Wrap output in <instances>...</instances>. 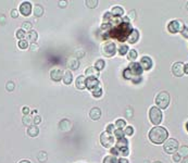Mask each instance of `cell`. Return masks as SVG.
<instances>
[{"mask_svg": "<svg viewBox=\"0 0 188 163\" xmlns=\"http://www.w3.org/2000/svg\"><path fill=\"white\" fill-rule=\"evenodd\" d=\"M169 136L168 131L165 130L162 126H155L152 127L149 132V139L151 142L156 144V145H160L166 140Z\"/></svg>", "mask_w": 188, "mask_h": 163, "instance_id": "1", "label": "cell"}, {"mask_svg": "<svg viewBox=\"0 0 188 163\" xmlns=\"http://www.w3.org/2000/svg\"><path fill=\"white\" fill-rule=\"evenodd\" d=\"M142 69L140 64L137 62H132L126 70L124 71V77L126 80H133V76H140L142 73Z\"/></svg>", "mask_w": 188, "mask_h": 163, "instance_id": "2", "label": "cell"}, {"mask_svg": "<svg viewBox=\"0 0 188 163\" xmlns=\"http://www.w3.org/2000/svg\"><path fill=\"white\" fill-rule=\"evenodd\" d=\"M170 95H169L168 91H160L159 93L156 97V104L157 107L161 110V109H166L170 104Z\"/></svg>", "mask_w": 188, "mask_h": 163, "instance_id": "3", "label": "cell"}, {"mask_svg": "<svg viewBox=\"0 0 188 163\" xmlns=\"http://www.w3.org/2000/svg\"><path fill=\"white\" fill-rule=\"evenodd\" d=\"M163 115H162V111L160 110L158 107H151L149 110V120L152 124L158 126V125L162 122Z\"/></svg>", "mask_w": 188, "mask_h": 163, "instance_id": "4", "label": "cell"}, {"mask_svg": "<svg viewBox=\"0 0 188 163\" xmlns=\"http://www.w3.org/2000/svg\"><path fill=\"white\" fill-rule=\"evenodd\" d=\"M101 52L104 57H113L116 52V46L113 42H106L101 46Z\"/></svg>", "mask_w": 188, "mask_h": 163, "instance_id": "5", "label": "cell"}, {"mask_svg": "<svg viewBox=\"0 0 188 163\" xmlns=\"http://www.w3.org/2000/svg\"><path fill=\"white\" fill-rule=\"evenodd\" d=\"M163 149L169 155H174L178 150V141L176 139H174V138H170L166 141H164Z\"/></svg>", "mask_w": 188, "mask_h": 163, "instance_id": "6", "label": "cell"}, {"mask_svg": "<svg viewBox=\"0 0 188 163\" xmlns=\"http://www.w3.org/2000/svg\"><path fill=\"white\" fill-rule=\"evenodd\" d=\"M100 142L104 148H112L114 144V136L113 134H110L108 132H102L100 135Z\"/></svg>", "mask_w": 188, "mask_h": 163, "instance_id": "7", "label": "cell"}, {"mask_svg": "<svg viewBox=\"0 0 188 163\" xmlns=\"http://www.w3.org/2000/svg\"><path fill=\"white\" fill-rule=\"evenodd\" d=\"M185 27L184 23L179 20H173L170 23L168 24V31L172 34H176V33H182L183 29Z\"/></svg>", "mask_w": 188, "mask_h": 163, "instance_id": "8", "label": "cell"}, {"mask_svg": "<svg viewBox=\"0 0 188 163\" xmlns=\"http://www.w3.org/2000/svg\"><path fill=\"white\" fill-rule=\"evenodd\" d=\"M172 73L176 77H182L184 75V64L182 62H175L172 65Z\"/></svg>", "mask_w": 188, "mask_h": 163, "instance_id": "9", "label": "cell"}, {"mask_svg": "<svg viewBox=\"0 0 188 163\" xmlns=\"http://www.w3.org/2000/svg\"><path fill=\"white\" fill-rule=\"evenodd\" d=\"M20 13L24 16H29L32 13V3L29 1H24L20 5Z\"/></svg>", "mask_w": 188, "mask_h": 163, "instance_id": "10", "label": "cell"}, {"mask_svg": "<svg viewBox=\"0 0 188 163\" xmlns=\"http://www.w3.org/2000/svg\"><path fill=\"white\" fill-rule=\"evenodd\" d=\"M140 66H142V70L145 71H149L150 69L152 67V60L150 57H148V56H145V57L142 58V60H140Z\"/></svg>", "mask_w": 188, "mask_h": 163, "instance_id": "11", "label": "cell"}, {"mask_svg": "<svg viewBox=\"0 0 188 163\" xmlns=\"http://www.w3.org/2000/svg\"><path fill=\"white\" fill-rule=\"evenodd\" d=\"M97 87H99L98 78H95V77H87L86 78V88H88L89 90H94V89Z\"/></svg>", "mask_w": 188, "mask_h": 163, "instance_id": "12", "label": "cell"}, {"mask_svg": "<svg viewBox=\"0 0 188 163\" xmlns=\"http://www.w3.org/2000/svg\"><path fill=\"white\" fill-rule=\"evenodd\" d=\"M50 77H51V80L53 82H59L63 77V72L60 69H53L50 72Z\"/></svg>", "mask_w": 188, "mask_h": 163, "instance_id": "13", "label": "cell"}, {"mask_svg": "<svg viewBox=\"0 0 188 163\" xmlns=\"http://www.w3.org/2000/svg\"><path fill=\"white\" fill-rule=\"evenodd\" d=\"M126 39L129 44H136L139 39V32L137 29H132L131 34H129Z\"/></svg>", "mask_w": 188, "mask_h": 163, "instance_id": "14", "label": "cell"}, {"mask_svg": "<svg viewBox=\"0 0 188 163\" xmlns=\"http://www.w3.org/2000/svg\"><path fill=\"white\" fill-rule=\"evenodd\" d=\"M75 86H76V88L80 89V90L85 89L86 88V77L84 75L78 76V77L76 78V80H75Z\"/></svg>", "mask_w": 188, "mask_h": 163, "instance_id": "15", "label": "cell"}, {"mask_svg": "<svg viewBox=\"0 0 188 163\" xmlns=\"http://www.w3.org/2000/svg\"><path fill=\"white\" fill-rule=\"evenodd\" d=\"M89 117L93 121H98L101 117V110L97 107H95L89 111Z\"/></svg>", "mask_w": 188, "mask_h": 163, "instance_id": "16", "label": "cell"}, {"mask_svg": "<svg viewBox=\"0 0 188 163\" xmlns=\"http://www.w3.org/2000/svg\"><path fill=\"white\" fill-rule=\"evenodd\" d=\"M115 147L118 148V149H119L120 151L124 150V149H127V148H128V140H127L125 137L121 138V139H118Z\"/></svg>", "mask_w": 188, "mask_h": 163, "instance_id": "17", "label": "cell"}, {"mask_svg": "<svg viewBox=\"0 0 188 163\" xmlns=\"http://www.w3.org/2000/svg\"><path fill=\"white\" fill-rule=\"evenodd\" d=\"M85 74H86V76H88V77L97 78L99 76V71L97 70L95 66H89L87 70L85 71Z\"/></svg>", "mask_w": 188, "mask_h": 163, "instance_id": "18", "label": "cell"}, {"mask_svg": "<svg viewBox=\"0 0 188 163\" xmlns=\"http://www.w3.org/2000/svg\"><path fill=\"white\" fill-rule=\"evenodd\" d=\"M62 80L65 85H70V84L73 82V75L71 71H65L63 72V77H62Z\"/></svg>", "mask_w": 188, "mask_h": 163, "instance_id": "19", "label": "cell"}, {"mask_svg": "<svg viewBox=\"0 0 188 163\" xmlns=\"http://www.w3.org/2000/svg\"><path fill=\"white\" fill-rule=\"evenodd\" d=\"M38 134H39V128L36 125H32V126H29L27 128V135H29V137H36V136H38Z\"/></svg>", "mask_w": 188, "mask_h": 163, "instance_id": "20", "label": "cell"}, {"mask_svg": "<svg viewBox=\"0 0 188 163\" xmlns=\"http://www.w3.org/2000/svg\"><path fill=\"white\" fill-rule=\"evenodd\" d=\"M67 65L70 66L71 70H77L80 67V63H78V60L76 58H70L67 60Z\"/></svg>", "mask_w": 188, "mask_h": 163, "instance_id": "21", "label": "cell"}, {"mask_svg": "<svg viewBox=\"0 0 188 163\" xmlns=\"http://www.w3.org/2000/svg\"><path fill=\"white\" fill-rule=\"evenodd\" d=\"M111 14L115 18H120L124 14V9L122 7H119V5H116V7H113L112 10H111Z\"/></svg>", "mask_w": 188, "mask_h": 163, "instance_id": "22", "label": "cell"}, {"mask_svg": "<svg viewBox=\"0 0 188 163\" xmlns=\"http://www.w3.org/2000/svg\"><path fill=\"white\" fill-rule=\"evenodd\" d=\"M26 38L29 39L32 44H35L36 40L38 39V34H37V32H35V31L32 29L31 32H29V33L26 34Z\"/></svg>", "mask_w": 188, "mask_h": 163, "instance_id": "23", "label": "cell"}, {"mask_svg": "<svg viewBox=\"0 0 188 163\" xmlns=\"http://www.w3.org/2000/svg\"><path fill=\"white\" fill-rule=\"evenodd\" d=\"M34 14H35V16H37V18L41 16L44 14V8H43L40 5H35V7H34Z\"/></svg>", "mask_w": 188, "mask_h": 163, "instance_id": "24", "label": "cell"}, {"mask_svg": "<svg viewBox=\"0 0 188 163\" xmlns=\"http://www.w3.org/2000/svg\"><path fill=\"white\" fill-rule=\"evenodd\" d=\"M137 57H138V52H137L136 50L135 49L128 50V52H127V59H128L129 61H135V60L137 59Z\"/></svg>", "mask_w": 188, "mask_h": 163, "instance_id": "25", "label": "cell"}, {"mask_svg": "<svg viewBox=\"0 0 188 163\" xmlns=\"http://www.w3.org/2000/svg\"><path fill=\"white\" fill-rule=\"evenodd\" d=\"M104 66H106V62H104V60L103 59H98L97 61H96L95 67L98 71H102L103 69H104Z\"/></svg>", "mask_w": 188, "mask_h": 163, "instance_id": "26", "label": "cell"}, {"mask_svg": "<svg viewBox=\"0 0 188 163\" xmlns=\"http://www.w3.org/2000/svg\"><path fill=\"white\" fill-rule=\"evenodd\" d=\"M178 155L180 157H184V158H187L188 157V146H182V147L178 149Z\"/></svg>", "mask_w": 188, "mask_h": 163, "instance_id": "27", "label": "cell"}, {"mask_svg": "<svg viewBox=\"0 0 188 163\" xmlns=\"http://www.w3.org/2000/svg\"><path fill=\"white\" fill-rule=\"evenodd\" d=\"M114 126H115L118 130H123V128L126 127V122L122 119H119L115 121V125H114Z\"/></svg>", "mask_w": 188, "mask_h": 163, "instance_id": "28", "label": "cell"}, {"mask_svg": "<svg viewBox=\"0 0 188 163\" xmlns=\"http://www.w3.org/2000/svg\"><path fill=\"white\" fill-rule=\"evenodd\" d=\"M37 159H38L39 162H46L47 159H48V155H47L46 151H40V152L37 155Z\"/></svg>", "mask_w": 188, "mask_h": 163, "instance_id": "29", "label": "cell"}, {"mask_svg": "<svg viewBox=\"0 0 188 163\" xmlns=\"http://www.w3.org/2000/svg\"><path fill=\"white\" fill-rule=\"evenodd\" d=\"M113 136L116 138V139H121V138H124V137H125V135H124V131L115 128V131L113 132Z\"/></svg>", "mask_w": 188, "mask_h": 163, "instance_id": "30", "label": "cell"}, {"mask_svg": "<svg viewBox=\"0 0 188 163\" xmlns=\"http://www.w3.org/2000/svg\"><path fill=\"white\" fill-rule=\"evenodd\" d=\"M91 93H93L94 97H96V98H99V97L102 96V88L99 86V87L95 88L94 90H91Z\"/></svg>", "mask_w": 188, "mask_h": 163, "instance_id": "31", "label": "cell"}, {"mask_svg": "<svg viewBox=\"0 0 188 163\" xmlns=\"http://www.w3.org/2000/svg\"><path fill=\"white\" fill-rule=\"evenodd\" d=\"M103 163H118V159L113 155H107L103 159Z\"/></svg>", "mask_w": 188, "mask_h": 163, "instance_id": "32", "label": "cell"}, {"mask_svg": "<svg viewBox=\"0 0 188 163\" xmlns=\"http://www.w3.org/2000/svg\"><path fill=\"white\" fill-rule=\"evenodd\" d=\"M15 36H16V38L20 39V40H23V39L26 37V34L22 29H19L18 31H16V33H15Z\"/></svg>", "mask_w": 188, "mask_h": 163, "instance_id": "33", "label": "cell"}, {"mask_svg": "<svg viewBox=\"0 0 188 163\" xmlns=\"http://www.w3.org/2000/svg\"><path fill=\"white\" fill-rule=\"evenodd\" d=\"M32 23L29 21H25L23 22V24H22V29H23L24 32H31L32 31Z\"/></svg>", "mask_w": 188, "mask_h": 163, "instance_id": "34", "label": "cell"}, {"mask_svg": "<svg viewBox=\"0 0 188 163\" xmlns=\"http://www.w3.org/2000/svg\"><path fill=\"white\" fill-rule=\"evenodd\" d=\"M127 52H128V46L127 45H122V46L119 47V53L121 56H125V54H127Z\"/></svg>", "mask_w": 188, "mask_h": 163, "instance_id": "35", "label": "cell"}, {"mask_svg": "<svg viewBox=\"0 0 188 163\" xmlns=\"http://www.w3.org/2000/svg\"><path fill=\"white\" fill-rule=\"evenodd\" d=\"M86 5L90 9H95L98 5V1L97 0H86Z\"/></svg>", "mask_w": 188, "mask_h": 163, "instance_id": "36", "label": "cell"}, {"mask_svg": "<svg viewBox=\"0 0 188 163\" xmlns=\"http://www.w3.org/2000/svg\"><path fill=\"white\" fill-rule=\"evenodd\" d=\"M22 122H23V124L26 125V126H32V122H33V119H32L31 117H29V115H25V117H23V120H22Z\"/></svg>", "mask_w": 188, "mask_h": 163, "instance_id": "37", "label": "cell"}, {"mask_svg": "<svg viewBox=\"0 0 188 163\" xmlns=\"http://www.w3.org/2000/svg\"><path fill=\"white\" fill-rule=\"evenodd\" d=\"M19 47H20V49H22V50L27 49V47H29V42H27V40H25V39L20 40V42H19Z\"/></svg>", "mask_w": 188, "mask_h": 163, "instance_id": "38", "label": "cell"}, {"mask_svg": "<svg viewBox=\"0 0 188 163\" xmlns=\"http://www.w3.org/2000/svg\"><path fill=\"white\" fill-rule=\"evenodd\" d=\"M134 134V128L132 126H126L125 130H124V135H127V136H132Z\"/></svg>", "mask_w": 188, "mask_h": 163, "instance_id": "39", "label": "cell"}, {"mask_svg": "<svg viewBox=\"0 0 188 163\" xmlns=\"http://www.w3.org/2000/svg\"><path fill=\"white\" fill-rule=\"evenodd\" d=\"M14 87H15V85H14V83H13L12 80L8 82V83H7V85H5V89H7L8 91H13V90H14Z\"/></svg>", "mask_w": 188, "mask_h": 163, "instance_id": "40", "label": "cell"}, {"mask_svg": "<svg viewBox=\"0 0 188 163\" xmlns=\"http://www.w3.org/2000/svg\"><path fill=\"white\" fill-rule=\"evenodd\" d=\"M114 131H115V126H114L113 124H108V125H107V130H106V132L110 133V134H113Z\"/></svg>", "mask_w": 188, "mask_h": 163, "instance_id": "41", "label": "cell"}, {"mask_svg": "<svg viewBox=\"0 0 188 163\" xmlns=\"http://www.w3.org/2000/svg\"><path fill=\"white\" fill-rule=\"evenodd\" d=\"M120 155V150L118 149L116 147H112L111 148V155H113V157H115V155Z\"/></svg>", "mask_w": 188, "mask_h": 163, "instance_id": "42", "label": "cell"}, {"mask_svg": "<svg viewBox=\"0 0 188 163\" xmlns=\"http://www.w3.org/2000/svg\"><path fill=\"white\" fill-rule=\"evenodd\" d=\"M127 18L129 19V21H134L136 19V13H135V10H132L131 12L128 13V16Z\"/></svg>", "mask_w": 188, "mask_h": 163, "instance_id": "43", "label": "cell"}, {"mask_svg": "<svg viewBox=\"0 0 188 163\" xmlns=\"http://www.w3.org/2000/svg\"><path fill=\"white\" fill-rule=\"evenodd\" d=\"M33 122H34V125H38L39 123L41 122V117H39V115H35V117H33Z\"/></svg>", "mask_w": 188, "mask_h": 163, "instance_id": "44", "label": "cell"}, {"mask_svg": "<svg viewBox=\"0 0 188 163\" xmlns=\"http://www.w3.org/2000/svg\"><path fill=\"white\" fill-rule=\"evenodd\" d=\"M180 159H182V157H180L178 153H174V155H173V161L175 163H178L180 161Z\"/></svg>", "mask_w": 188, "mask_h": 163, "instance_id": "45", "label": "cell"}, {"mask_svg": "<svg viewBox=\"0 0 188 163\" xmlns=\"http://www.w3.org/2000/svg\"><path fill=\"white\" fill-rule=\"evenodd\" d=\"M11 16H12L13 19H16L19 16V11L16 10V9H13V10H11Z\"/></svg>", "mask_w": 188, "mask_h": 163, "instance_id": "46", "label": "cell"}, {"mask_svg": "<svg viewBox=\"0 0 188 163\" xmlns=\"http://www.w3.org/2000/svg\"><path fill=\"white\" fill-rule=\"evenodd\" d=\"M182 35H183V37H185V38H188V27L187 26H185L183 29V31H182Z\"/></svg>", "mask_w": 188, "mask_h": 163, "instance_id": "47", "label": "cell"}, {"mask_svg": "<svg viewBox=\"0 0 188 163\" xmlns=\"http://www.w3.org/2000/svg\"><path fill=\"white\" fill-rule=\"evenodd\" d=\"M22 112H23L24 115H29V112H31V110H29V107H23V109H22Z\"/></svg>", "mask_w": 188, "mask_h": 163, "instance_id": "48", "label": "cell"}, {"mask_svg": "<svg viewBox=\"0 0 188 163\" xmlns=\"http://www.w3.org/2000/svg\"><path fill=\"white\" fill-rule=\"evenodd\" d=\"M59 5L61 7V8H65V7L67 5V1H60Z\"/></svg>", "mask_w": 188, "mask_h": 163, "instance_id": "49", "label": "cell"}, {"mask_svg": "<svg viewBox=\"0 0 188 163\" xmlns=\"http://www.w3.org/2000/svg\"><path fill=\"white\" fill-rule=\"evenodd\" d=\"M118 163H129V162H128V160H127V159L121 158V159H119V160H118Z\"/></svg>", "mask_w": 188, "mask_h": 163, "instance_id": "50", "label": "cell"}, {"mask_svg": "<svg viewBox=\"0 0 188 163\" xmlns=\"http://www.w3.org/2000/svg\"><path fill=\"white\" fill-rule=\"evenodd\" d=\"M37 49H38V46H37L36 44H32L31 45V50H33V51H36Z\"/></svg>", "mask_w": 188, "mask_h": 163, "instance_id": "51", "label": "cell"}, {"mask_svg": "<svg viewBox=\"0 0 188 163\" xmlns=\"http://www.w3.org/2000/svg\"><path fill=\"white\" fill-rule=\"evenodd\" d=\"M184 74H188V63L184 64Z\"/></svg>", "mask_w": 188, "mask_h": 163, "instance_id": "52", "label": "cell"}, {"mask_svg": "<svg viewBox=\"0 0 188 163\" xmlns=\"http://www.w3.org/2000/svg\"><path fill=\"white\" fill-rule=\"evenodd\" d=\"M19 163H32L31 161H29V160H22V161H20Z\"/></svg>", "mask_w": 188, "mask_h": 163, "instance_id": "53", "label": "cell"}, {"mask_svg": "<svg viewBox=\"0 0 188 163\" xmlns=\"http://www.w3.org/2000/svg\"><path fill=\"white\" fill-rule=\"evenodd\" d=\"M180 163H188V157H187V158H184L183 161H182Z\"/></svg>", "mask_w": 188, "mask_h": 163, "instance_id": "54", "label": "cell"}, {"mask_svg": "<svg viewBox=\"0 0 188 163\" xmlns=\"http://www.w3.org/2000/svg\"><path fill=\"white\" fill-rule=\"evenodd\" d=\"M186 130H187V132H188V122L186 123Z\"/></svg>", "mask_w": 188, "mask_h": 163, "instance_id": "55", "label": "cell"}, {"mask_svg": "<svg viewBox=\"0 0 188 163\" xmlns=\"http://www.w3.org/2000/svg\"><path fill=\"white\" fill-rule=\"evenodd\" d=\"M153 163H162V162H160V161H156V162H153Z\"/></svg>", "mask_w": 188, "mask_h": 163, "instance_id": "56", "label": "cell"}, {"mask_svg": "<svg viewBox=\"0 0 188 163\" xmlns=\"http://www.w3.org/2000/svg\"><path fill=\"white\" fill-rule=\"evenodd\" d=\"M187 10H188V2H187Z\"/></svg>", "mask_w": 188, "mask_h": 163, "instance_id": "57", "label": "cell"}]
</instances>
